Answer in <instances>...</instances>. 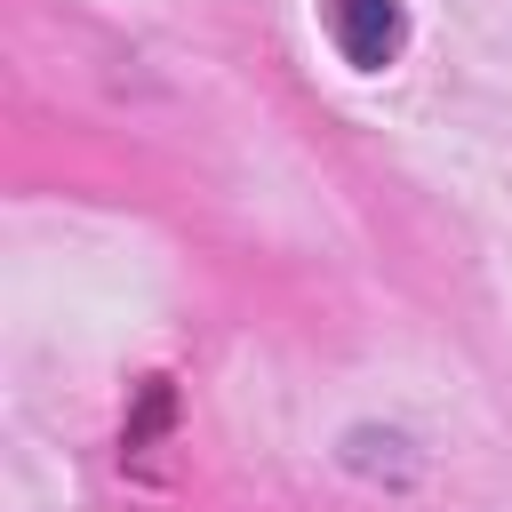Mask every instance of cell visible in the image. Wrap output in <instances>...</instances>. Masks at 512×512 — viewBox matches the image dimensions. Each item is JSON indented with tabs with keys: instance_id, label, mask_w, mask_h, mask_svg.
I'll return each instance as SVG.
<instances>
[{
	"instance_id": "1",
	"label": "cell",
	"mask_w": 512,
	"mask_h": 512,
	"mask_svg": "<svg viewBox=\"0 0 512 512\" xmlns=\"http://www.w3.org/2000/svg\"><path fill=\"white\" fill-rule=\"evenodd\" d=\"M320 24H328V40L352 72H384L408 48V8L400 0H320Z\"/></svg>"
},
{
	"instance_id": "2",
	"label": "cell",
	"mask_w": 512,
	"mask_h": 512,
	"mask_svg": "<svg viewBox=\"0 0 512 512\" xmlns=\"http://www.w3.org/2000/svg\"><path fill=\"white\" fill-rule=\"evenodd\" d=\"M336 464L360 472V480H384V488H416V472H424L416 440L392 432V424H352V432L336 440Z\"/></svg>"
}]
</instances>
